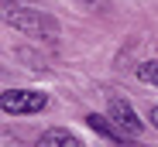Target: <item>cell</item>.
Wrapping results in <instances>:
<instances>
[{"label": "cell", "mask_w": 158, "mask_h": 147, "mask_svg": "<svg viewBox=\"0 0 158 147\" xmlns=\"http://www.w3.org/2000/svg\"><path fill=\"white\" fill-rule=\"evenodd\" d=\"M0 17H4V24H10L14 31H24L31 38H52L59 31V21L55 17H48L41 10H28V7H4Z\"/></svg>", "instance_id": "6da1fadb"}, {"label": "cell", "mask_w": 158, "mask_h": 147, "mask_svg": "<svg viewBox=\"0 0 158 147\" xmlns=\"http://www.w3.org/2000/svg\"><path fill=\"white\" fill-rule=\"evenodd\" d=\"M48 106V96L38 89H7L0 92V110L14 113V116H28V113H41Z\"/></svg>", "instance_id": "7a4b0ae2"}, {"label": "cell", "mask_w": 158, "mask_h": 147, "mask_svg": "<svg viewBox=\"0 0 158 147\" xmlns=\"http://www.w3.org/2000/svg\"><path fill=\"white\" fill-rule=\"evenodd\" d=\"M110 120L124 133H141L144 130V120H138L134 106H131L127 99H120V96H110Z\"/></svg>", "instance_id": "3957f363"}, {"label": "cell", "mask_w": 158, "mask_h": 147, "mask_svg": "<svg viewBox=\"0 0 158 147\" xmlns=\"http://www.w3.org/2000/svg\"><path fill=\"white\" fill-rule=\"evenodd\" d=\"M38 147H83V144H79L76 133H69V130H62V127H52V130L41 133Z\"/></svg>", "instance_id": "277c9868"}, {"label": "cell", "mask_w": 158, "mask_h": 147, "mask_svg": "<svg viewBox=\"0 0 158 147\" xmlns=\"http://www.w3.org/2000/svg\"><path fill=\"white\" fill-rule=\"evenodd\" d=\"M86 123L96 130V133H103V137H107V140H117V144H124V130L114 123V120H107V116H96V113H89L86 116ZM127 147V144H124Z\"/></svg>", "instance_id": "5b68a950"}, {"label": "cell", "mask_w": 158, "mask_h": 147, "mask_svg": "<svg viewBox=\"0 0 158 147\" xmlns=\"http://www.w3.org/2000/svg\"><path fill=\"white\" fill-rule=\"evenodd\" d=\"M138 79H141V82L158 86V58H151V62H141V65H138Z\"/></svg>", "instance_id": "8992f818"}, {"label": "cell", "mask_w": 158, "mask_h": 147, "mask_svg": "<svg viewBox=\"0 0 158 147\" xmlns=\"http://www.w3.org/2000/svg\"><path fill=\"white\" fill-rule=\"evenodd\" d=\"M148 120H151V127H158V106H151V110H148Z\"/></svg>", "instance_id": "52a82bcc"}]
</instances>
